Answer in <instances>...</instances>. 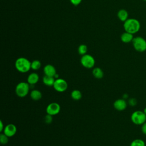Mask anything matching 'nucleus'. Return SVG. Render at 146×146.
I'll return each instance as SVG.
<instances>
[{"label":"nucleus","mask_w":146,"mask_h":146,"mask_svg":"<svg viewBox=\"0 0 146 146\" xmlns=\"http://www.w3.org/2000/svg\"><path fill=\"white\" fill-rule=\"evenodd\" d=\"M141 131L144 135H146V121L141 125Z\"/></svg>","instance_id":"nucleus-26"},{"label":"nucleus","mask_w":146,"mask_h":146,"mask_svg":"<svg viewBox=\"0 0 146 146\" xmlns=\"http://www.w3.org/2000/svg\"><path fill=\"white\" fill-rule=\"evenodd\" d=\"M131 120L134 124L141 125L146 121V115L143 111L137 110L131 114Z\"/></svg>","instance_id":"nucleus-5"},{"label":"nucleus","mask_w":146,"mask_h":146,"mask_svg":"<svg viewBox=\"0 0 146 146\" xmlns=\"http://www.w3.org/2000/svg\"><path fill=\"white\" fill-rule=\"evenodd\" d=\"M129 146H145V143L141 139H136L131 143Z\"/></svg>","instance_id":"nucleus-20"},{"label":"nucleus","mask_w":146,"mask_h":146,"mask_svg":"<svg viewBox=\"0 0 146 146\" xmlns=\"http://www.w3.org/2000/svg\"><path fill=\"white\" fill-rule=\"evenodd\" d=\"M127 103H128V104L130 106L134 107V106H135L137 104V100L135 98H131L128 99Z\"/></svg>","instance_id":"nucleus-23"},{"label":"nucleus","mask_w":146,"mask_h":146,"mask_svg":"<svg viewBox=\"0 0 146 146\" xmlns=\"http://www.w3.org/2000/svg\"><path fill=\"white\" fill-rule=\"evenodd\" d=\"M125 31L134 34L137 33L140 29L141 25L139 20L135 18H128L123 23Z\"/></svg>","instance_id":"nucleus-1"},{"label":"nucleus","mask_w":146,"mask_h":146,"mask_svg":"<svg viewBox=\"0 0 146 146\" xmlns=\"http://www.w3.org/2000/svg\"><path fill=\"white\" fill-rule=\"evenodd\" d=\"M143 112H144V113L146 115V107L144 108V110H143Z\"/></svg>","instance_id":"nucleus-29"},{"label":"nucleus","mask_w":146,"mask_h":146,"mask_svg":"<svg viewBox=\"0 0 146 146\" xmlns=\"http://www.w3.org/2000/svg\"><path fill=\"white\" fill-rule=\"evenodd\" d=\"M44 121L46 124H50L52 121V116L47 114L44 117Z\"/></svg>","instance_id":"nucleus-24"},{"label":"nucleus","mask_w":146,"mask_h":146,"mask_svg":"<svg viewBox=\"0 0 146 146\" xmlns=\"http://www.w3.org/2000/svg\"><path fill=\"white\" fill-rule=\"evenodd\" d=\"M133 38V34L126 31L122 33L120 36V39L121 42L124 43H128L132 42Z\"/></svg>","instance_id":"nucleus-13"},{"label":"nucleus","mask_w":146,"mask_h":146,"mask_svg":"<svg viewBox=\"0 0 146 146\" xmlns=\"http://www.w3.org/2000/svg\"><path fill=\"white\" fill-rule=\"evenodd\" d=\"M52 87L56 91L59 92H63L67 90L68 88V84L64 79L59 78L55 79Z\"/></svg>","instance_id":"nucleus-7"},{"label":"nucleus","mask_w":146,"mask_h":146,"mask_svg":"<svg viewBox=\"0 0 146 146\" xmlns=\"http://www.w3.org/2000/svg\"><path fill=\"white\" fill-rule=\"evenodd\" d=\"M70 2L74 6L79 5L82 1V0H70Z\"/></svg>","instance_id":"nucleus-25"},{"label":"nucleus","mask_w":146,"mask_h":146,"mask_svg":"<svg viewBox=\"0 0 146 146\" xmlns=\"http://www.w3.org/2000/svg\"><path fill=\"white\" fill-rule=\"evenodd\" d=\"M60 111V106L56 102L50 103L46 107V111L47 114L55 116L58 114Z\"/></svg>","instance_id":"nucleus-8"},{"label":"nucleus","mask_w":146,"mask_h":146,"mask_svg":"<svg viewBox=\"0 0 146 146\" xmlns=\"http://www.w3.org/2000/svg\"><path fill=\"white\" fill-rule=\"evenodd\" d=\"M128 103L124 99H116L113 104V107L115 110L119 111H122L126 109L127 107Z\"/></svg>","instance_id":"nucleus-9"},{"label":"nucleus","mask_w":146,"mask_h":146,"mask_svg":"<svg viewBox=\"0 0 146 146\" xmlns=\"http://www.w3.org/2000/svg\"><path fill=\"white\" fill-rule=\"evenodd\" d=\"M128 95L127 94H124L123 95V99H125V100H126V99H127L128 98Z\"/></svg>","instance_id":"nucleus-28"},{"label":"nucleus","mask_w":146,"mask_h":146,"mask_svg":"<svg viewBox=\"0 0 146 146\" xmlns=\"http://www.w3.org/2000/svg\"><path fill=\"white\" fill-rule=\"evenodd\" d=\"M71 97L74 100H79L82 97V94L80 91L78 90H74L71 92Z\"/></svg>","instance_id":"nucleus-18"},{"label":"nucleus","mask_w":146,"mask_h":146,"mask_svg":"<svg viewBox=\"0 0 146 146\" xmlns=\"http://www.w3.org/2000/svg\"><path fill=\"white\" fill-rule=\"evenodd\" d=\"M43 72L45 75L54 77V76L56 74V71L53 65L48 64L44 66V67H43Z\"/></svg>","instance_id":"nucleus-11"},{"label":"nucleus","mask_w":146,"mask_h":146,"mask_svg":"<svg viewBox=\"0 0 146 146\" xmlns=\"http://www.w3.org/2000/svg\"><path fill=\"white\" fill-rule=\"evenodd\" d=\"M5 127L4 125H3V123L2 122V120H0V132H2L3 131V129L5 128Z\"/></svg>","instance_id":"nucleus-27"},{"label":"nucleus","mask_w":146,"mask_h":146,"mask_svg":"<svg viewBox=\"0 0 146 146\" xmlns=\"http://www.w3.org/2000/svg\"><path fill=\"white\" fill-rule=\"evenodd\" d=\"M143 1H145V2H146V0H143Z\"/></svg>","instance_id":"nucleus-30"},{"label":"nucleus","mask_w":146,"mask_h":146,"mask_svg":"<svg viewBox=\"0 0 146 146\" xmlns=\"http://www.w3.org/2000/svg\"><path fill=\"white\" fill-rule=\"evenodd\" d=\"M87 50H88L87 46L84 44H82L79 45L78 48V53L80 55H81L82 56L87 54Z\"/></svg>","instance_id":"nucleus-21"},{"label":"nucleus","mask_w":146,"mask_h":146,"mask_svg":"<svg viewBox=\"0 0 146 146\" xmlns=\"http://www.w3.org/2000/svg\"><path fill=\"white\" fill-rule=\"evenodd\" d=\"M80 63L84 67L90 69L94 67L95 60L91 55L86 54L82 56L80 58Z\"/></svg>","instance_id":"nucleus-6"},{"label":"nucleus","mask_w":146,"mask_h":146,"mask_svg":"<svg viewBox=\"0 0 146 146\" xmlns=\"http://www.w3.org/2000/svg\"><path fill=\"white\" fill-rule=\"evenodd\" d=\"M31 62L25 57H20L15 62V67L17 70L21 73H26L31 69Z\"/></svg>","instance_id":"nucleus-2"},{"label":"nucleus","mask_w":146,"mask_h":146,"mask_svg":"<svg viewBox=\"0 0 146 146\" xmlns=\"http://www.w3.org/2000/svg\"><path fill=\"white\" fill-rule=\"evenodd\" d=\"M92 72L93 76L95 78L98 79H102L103 77V76H104V72H103L102 69L100 68V67H95L92 70Z\"/></svg>","instance_id":"nucleus-17"},{"label":"nucleus","mask_w":146,"mask_h":146,"mask_svg":"<svg viewBox=\"0 0 146 146\" xmlns=\"http://www.w3.org/2000/svg\"><path fill=\"white\" fill-rule=\"evenodd\" d=\"M17 131V127L14 124L10 123L5 125L3 133L7 135L9 137H11L15 135Z\"/></svg>","instance_id":"nucleus-10"},{"label":"nucleus","mask_w":146,"mask_h":146,"mask_svg":"<svg viewBox=\"0 0 146 146\" xmlns=\"http://www.w3.org/2000/svg\"><path fill=\"white\" fill-rule=\"evenodd\" d=\"M30 88V85L25 82L18 83L15 89L16 95L19 98H24L27 95Z\"/></svg>","instance_id":"nucleus-3"},{"label":"nucleus","mask_w":146,"mask_h":146,"mask_svg":"<svg viewBox=\"0 0 146 146\" xmlns=\"http://www.w3.org/2000/svg\"><path fill=\"white\" fill-rule=\"evenodd\" d=\"M30 96L31 99L35 101L39 100L42 99V92L38 90H33L30 94Z\"/></svg>","instance_id":"nucleus-16"},{"label":"nucleus","mask_w":146,"mask_h":146,"mask_svg":"<svg viewBox=\"0 0 146 146\" xmlns=\"http://www.w3.org/2000/svg\"><path fill=\"white\" fill-rule=\"evenodd\" d=\"M9 141V137L5 133H1L0 135V142L2 145L6 144Z\"/></svg>","instance_id":"nucleus-22"},{"label":"nucleus","mask_w":146,"mask_h":146,"mask_svg":"<svg viewBox=\"0 0 146 146\" xmlns=\"http://www.w3.org/2000/svg\"><path fill=\"white\" fill-rule=\"evenodd\" d=\"M55 79L53 76H50L47 75H44L42 79V82L43 84L47 86L51 87L53 86Z\"/></svg>","instance_id":"nucleus-15"},{"label":"nucleus","mask_w":146,"mask_h":146,"mask_svg":"<svg viewBox=\"0 0 146 146\" xmlns=\"http://www.w3.org/2000/svg\"><path fill=\"white\" fill-rule=\"evenodd\" d=\"M39 80V75L36 72H32L30 74L27 78V82L30 85L33 86L36 84Z\"/></svg>","instance_id":"nucleus-12"},{"label":"nucleus","mask_w":146,"mask_h":146,"mask_svg":"<svg viewBox=\"0 0 146 146\" xmlns=\"http://www.w3.org/2000/svg\"><path fill=\"white\" fill-rule=\"evenodd\" d=\"M117 16L119 19L122 22H125L128 19V13L125 9H120L117 13Z\"/></svg>","instance_id":"nucleus-14"},{"label":"nucleus","mask_w":146,"mask_h":146,"mask_svg":"<svg viewBox=\"0 0 146 146\" xmlns=\"http://www.w3.org/2000/svg\"><path fill=\"white\" fill-rule=\"evenodd\" d=\"M41 66V62L39 60H34L31 62V69L33 70H38Z\"/></svg>","instance_id":"nucleus-19"},{"label":"nucleus","mask_w":146,"mask_h":146,"mask_svg":"<svg viewBox=\"0 0 146 146\" xmlns=\"http://www.w3.org/2000/svg\"><path fill=\"white\" fill-rule=\"evenodd\" d=\"M134 49L139 52H143L146 51V40L142 36H137L134 37L132 42Z\"/></svg>","instance_id":"nucleus-4"}]
</instances>
